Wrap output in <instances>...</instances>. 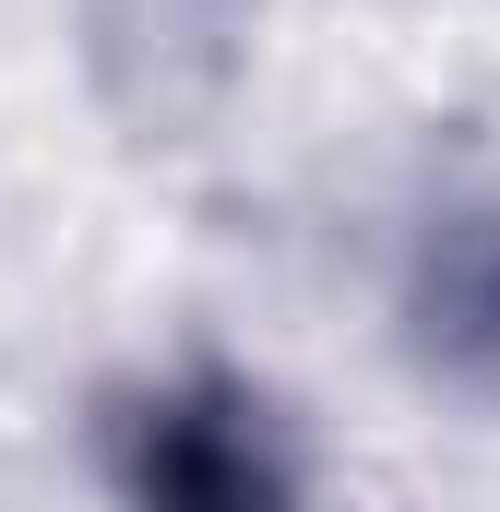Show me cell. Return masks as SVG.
Listing matches in <instances>:
<instances>
[{
    "mask_svg": "<svg viewBox=\"0 0 500 512\" xmlns=\"http://www.w3.org/2000/svg\"><path fill=\"white\" fill-rule=\"evenodd\" d=\"M120 489L143 501H179V512H250V501H286V453L262 429V405L227 382H167L120 417Z\"/></svg>",
    "mask_w": 500,
    "mask_h": 512,
    "instance_id": "6da1fadb",
    "label": "cell"
},
{
    "mask_svg": "<svg viewBox=\"0 0 500 512\" xmlns=\"http://www.w3.org/2000/svg\"><path fill=\"white\" fill-rule=\"evenodd\" d=\"M417 322L453 370H500V215H453L417 262Z\"/></svg>",
    "mask_w": 500,
    "mask_h": 512,
    "instance_id": "7a4b0ae2",
    "label": "cell"
}]
</instances>
